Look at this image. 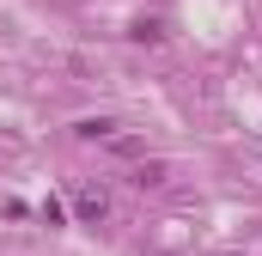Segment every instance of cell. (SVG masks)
<instances>
[{
    "instance_id": "7a4b0ae2",
    "label": "cell",
    "mask_w": 262,
    "mask_h": 256,
    "mask_svg": "<svg viewBox=\"0 0 262 256\" xmlns=\"http://www.w3.org/2000/svg\"><path fill=\"white\" fill-rule=\"evenodd\" d=\"M128 183H134V189H159V183H165V165H159V159H140Z\"/></svg>"
},
{
    "instance_id": "6da1fadb",
    "label": "cell",
    "mask_w": 262,
    "mask_h": 256,
    "mask_svg": "<svg viewBox=\"0 0 262 256\" xmlns=\"http://www.w3.org/2000/svg\"><path fill=\"white\" fill-rule=\"evenodd\" d=\"M73 134H79V140H116L122 122H116V116H85V122H73Z\"/></svg>"
},
{
    "instance_id": "3957f363",
    "label": "cell",
    "mask_w": 262,
    "mask_h": 256,
    "mask_svg": "<svg viewBox=\"0 0 262 256\" xmlns=\"http://www.w3.org/2000/svg\"><path fill=\"white\" fill-rule=\"evenodd\" d=\"M79 214H85V220H104V195L85 189V195H79Z\"/></svg>"
}]
</instances>
